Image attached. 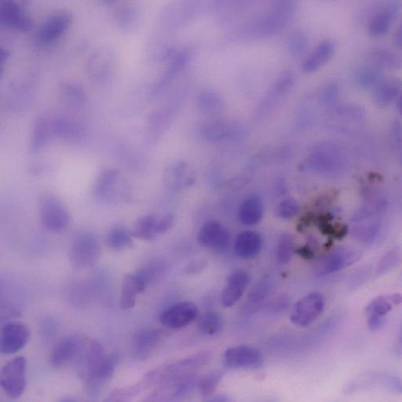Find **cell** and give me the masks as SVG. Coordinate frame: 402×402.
Segmentation results:
<instances>
[{
  "instance_id": "d6a6232c",
  "label": "cell",
  "mask_w": 402,
  "mask_h": 402,
  "mask_svg": "<svg viewBox=\"0 0 402 402\" xmlns=\"http://www.w3.org/2000/svg\"><path fill=\"white\" fill-rule=\"evenodd\" d=\"M157 222V220L155 216L144 215L135 222L131 233L137 239L152 241L158 235Z\"/></svg>"
},
{
  "instance_id": "7dc6e473",
  "label": "cell",
  "mask_w": 402,
  "mask_h": 402,
  "mask_svg": "<svg viewBox=\"0 0 402 402\" xmlns=\"http://www.w3.org/2000/svg\"><path fill=\"white\" fill-rule=\"evenodd\" d=\"M203 264L202 261H195L193 264H191L190 266H188L187 271L188 273H195L196 271H201V270L203 268L202 267Z\"/></svg>"
},
{
  "instance_id": "681fc988",
  "label": "cell",
  "mask_w": 402,
  "mask_h": 402,
  "mask_svg": "<svg viewBox=\"0 0 402 402\" xmlns=\"http://www.w3.org/2000/svg\"><path fill=\"white\" fill-rule=\"evenodd\" d=\"M8 52L2 49L1 52H0V61H1V65L3 66L6 60H8Z\"/></svg>"
},
{
  "instance_id": "7a4b0ae2",
  "label": "cell",
  "mask_w": 402,
  "mask_h": 402,
  "mask_svg": "<svg viewBox=\"0 0 402 402\" xmlns=\"http://www.w3.org/2000/svg\"><path fill=\"white\" fill-rule=\"evenodd\" d=\"M39 214L42 225L50 232H62L69 227L71 222L67 206L54 195L42 197L39 202Z\"/></svg>"
},
{
  "instance_id": "74e56055",
  "label": "cell",
  "mask_w": 402,
  "mask_h": 402,
  "mask_svg": "<svg viewBox=\"0 0 402 402\" xmlns=\"http://www.w3.org/2000/svg\"><path fill=\"white\" fill-rule=\"evenodd\" d=\"M294 240L289 234H283L276 248V259L280 264H287L292 259L294 252Z\"/></svg>"
},
{
  "instance_id": "8d00e7d4",
  "label": "cell",
  "mask_w": 402,
  "mask_h": 402,
  "mask_svg": "<svg viewBox=\"0 0 402 402\" xmlns=\"http://www.w3.org/2000/svg\"><path fill=\"white\" fill-rule=\"evenodd\" d=\"M62 101L73 107H81L85 101L84 90L74 82H64L61 85Z\"/></svg>"
},
{
  "instance_id": "3957f363",
  "label": "cell",
  "mask_w": 402,
  "mask_h": 402,
  "mask_svg": "<svg viewBox=\"0 0 402 402\" xmlns=\"http://www.w3.org/2000/svg\"><path fill=\"white\" fill-rule=\"evenodd\" d=\"M101 246L94 234L78 235L70 249L69 258L71 265L76 268H87L94 266L100 259Z\"/></svg>"
},
{
  "instance_id": "8fae6325",
  "label": "cell",
  "mask_w": 402,
  "mask_h": 402,
  "mask_svg": "<svg viewBox=\"0 0 402 402\" xmlns=\"http://www.w3.org/2000/svg\"><path fill=\"white\" fill-rule=\"evenodd\" d=\"M401 302V296L394 294L390 296H379L373 299L366 307L367 324L371 331H378L385 324L386 316L390 313L393 304L399 305Z\"/></svg>"
},
{
  "instance_id": "f546056e",
  "label": "cell",
  "mask_w": 402,
  "mask_h": 402,
  "mask_svg": "<svg viewBox=\"0 0 402 402\" xmlns=\"http://www.w3.org/2000/svg\"><path fill=\"white\" fill-rule=\"evenodd\" d=\"M240 125L231 122H216L203 125L202 134L208 141H217L229 139L237 133Z\"/></svg>"
},
{
  "instance_id": "ee69618b",
  "label": "cell",
  "mask_w": 402,
  "mask_h": 402,
  "mask_svg": "<svg viewBox=\"0 0 402 402\" xmlns=\"http://www.w3.org/2000/svg\"><path fill=\"white\" fill-rule=\"evenodd\" d=\"M268 292L267 282L262 281L258 283L250 292L248 296L247 304L249 308L252 306L260 304L265 299Z\"/></svg>"
},
{
  "instance_id": "d590c367",
  "label": "cell",
  "mask_w": 402,
  "mask_h": 402,
  "mask_svg": "<svg viewBox=\"0 0 402 402\" xmlns=\"http://www.w3.org/2000/svg\"><path fill=\"white\" fill-rule=\"evenodd\" d=\"M197 103L203 113L207 115L219 113L224 107L222 97L213 91L203 92L197 99Z\"/></svg>"
},
{
  "instance_id": "ffe728a7",
  "label": "cell",
  "mask_w": 402,
  "mask_h": 402,
  "mask_svg": "<svg viewBox=\"0 0 402 402\" xmlns=\"http://www.w3.org/2000/svg\"><path fill=\"white\" fill-rule=\"evenodd\" d=\"M335 50L336 45L331 39L321 42L303 62V71L311 74L319 71L331 60Z\"/></svg>"
},
{
  "instance_id": "e0dca14e",
  "label": "cell",
  "mask_w": 402,
  "mask_h": 402,
  "mask_svg": "<svg viewBox=\"0 0 402 402\" xmlns=\"http://www.w3.org/2000/svg\"><path fill=\"white\" fill-rule=\"evenodd\" d=\"M85 345L77 337H69L62 339L55 347L50 355V364L52 366L60 368L69 364L80 354Z\"/></svg>"
},
{
  "instance_id": "bcb514c9",
  "label": "cell",
  "mask_w": 402,
  "mask_h": 402,
  "mask_svg": "<svg viewBox=\"0 0 402 402\" xmlns=\"http://www.w3.org/2000/svg\"><path fill=\"white\" fill-rule=\"evenodd\" d=\"M174 220V216L170 214L162 217L160 220H157V231L158 235L168 232L173 227Z\"/></svg>"
},
{
  "instance_id": "ac0fdd59",
  "label": "cell",
  "mask_w": 402,
  "mask_h": 402,
  "mask_svg": "<svg viewBox=\"0 0 402 402\" xmlns=\"http://www.w3.org/2000/svg\"><path fill=\"white\" fill-rule=\"evenodd\" d=\"M0 20L3 24L20 31H29L32 26L31 18L22 6L13 1L0 3Z\"/></svg>"
},
{
  "instance_id": "d6986e66",
  "label": "cell",
  "mask_w": 402,
  "mask_h": 402,
  "mask_svg": "<svg viewBox=\"0 0 402 402\" xmlns=\"http://www.w3.org/2000/svg\"><path fill=\"white\" fill-rule=\"evenodd\" d=\"M164 181L170 189H182L194 185L195 175L187 163L180 161L171 164L164 171Z\"/></svg>"
},
{
  "instance_id": "836d02e7",
  "label": "cell",
  "mask_w": 402,
  "mask_h": 402,
  "mask_svg": "<svg viewBox=\"0 0 402 402\" xmlns=\"http://www.w3.org/2000/svg\"><path fill=\"white\" fill-rule=\"evenodd\" d=\"M108 247L115 252H120L133 245V234L124 227H115L106 237Z\"/></svg>"
},
{
  "instance_id": "e575fe53",
  "label": "cell",
  "mask_w": 402,
  "mask_h": 402,
  "mask_svg": "<svg viewBox=\"0 0 402 402\" xmlns=\"http://www.w3.org/2000/svg\"><path fill=\"white\" fill-rule=\"evenodd\" d=\"M199 321V329L204 335L214 337L219 334L223 328V320L220 313L207 312L203 313Z\"/></svg>"
},
{
  "instance_id": "ba28073f",
  "label": "cell",
  "mask_w": 402,
  "mask_h": 402,
  "mask_svg": "<svg viewBox=\"0 0 402 402\" xmlns=\"http://www.w3.org/2000/svg\"><path fill=\"white\" fill-rule=\"evenodd\" d=\"M223 359L224 365L229 370H256L261 367L264 362L258 349L248 346L228 348Z\"/></svg>"
},
{
  "instance_id": "277c9868",
  "label": "cell",
  "mask_w": 402,
  "mask_h": 402,
  "mask_svg": "<svg viewBox=\"0 0 402 402\" xmlns=\"http://www.w3.org/2000/svg\"><path fill=\"white\" fill-rule=\"evenodd\" d=\"M26 366L27 360L22 356L10 360L1 372V387L8 396L17 399L22 396L26 388Z\"/></svg>"
},
{
  "instance_id": "9c48e42d",
  "label": "cell",
  "mask_w": 402,
  "mask_h": 402,
  "mask_svg": "<svg viewBox=\"0 0 402 402\" xmlns=\"http://www.w3.org/2000/svg\"><path fill=\"white\" fill-rule=\"evenodd\" d=\"M120 361L117 354H105L104 357L92 368L85 377L87 390L92 395H96L101 388L113 377Z\"/></svg>"
},
{
  "instance_id": "d4e9b609",
  "label": "cell",
  "mask_w": 402,
  "mask_h": 402,
  "mask_svg": "<svg viewBox=\"0 0 402 402\" xmlns=\"http://www.w3.org/2000/svg\"><path fill=\"white\" fill-rule=\"evenodd\" d=\"M263 203L258 196H250L241 203L238 220L245 226H255L262 220Z\"/></svg>"
},
{
  "instance_id": "f1b7e54d",
  "label": "cell",
  "mask_w": 402,
  "mask_h": 402,
  "mask_svg": "<svg viewBox=\"0 0 402 402\" xmlns=\"http://www.w3.org/2000/svg\"><path fill=\"white\" fill-rule=\"evenodd\" d=\"M340 161L338 150L332 145H321L313 151L312 163L313 166L320 170L333 168Z\"/></svg>"
},
{
  "instance_id": "7402d4cb",
  "label": "cell",
  "mask_w": 402,
  "mask_h": 402,
  "mask_svg": "<svg viewBox=\"0 0 402 402\" xmlns=\"http://www.w3.org/2000/svg\"><path fill=\"white\" fill-rule=\"evenodd\" d=\"M294 83V76L292 72L286 71L282 73L270 88L266 96L263 98L259 107V110L265 112L275 106V103L287 96L293 87Z\"/></svg>"
},
{
  "instance_id": "52a82bcc",
  "label": "cell",
  "mask_w": 402,
  "mask_h": 402,
  "mask_svg": "<svg viewBox=\"0 0 402 402\" xmlns=\"http://www.w3.org/2000/svg\"><path fill=\"white\" fill-rule=\"evenodd\" d=\"M199 309L189 301L177 303L164 310L160 316L162 326L170 329L185 328L199 320Z\"/></svg>"
},
{
  "instance_id": "7c38bea8",
  "label": "cell",
  "mask_w": 402,
  "mask_h": 402,
  "mask_svg": "<svg viewBox=\"0 0 402 402\" xmlns=\"http://www.w3.org/2000/svg\"><path fill=\"white\" fill-rule=\"evenodd\" d=\"M72 16L68 12H58L45 20L38 29L36 41L39 45H49L57 41L69 29Z\"/></svg>"
},
{
  "instance_id": "30bf717a",
  "label": "cell",
  "mask_w": 402,
  "mask_h": 402,
  "mask_svg": "<svg viewBox=\"0 0 402 402\" xmlns=\"http://www.w3.org/2000/svg\"><path fill=\"white\" fill-rule=\"evenodd\" d=\"M197 241L203 247L222 252L229 245L230 234L222 224L212 220L203 224L197 236Z\"/></svg>"
},
{
  "instance_id": "f35d334b",
  "label": "cell",
  "mask_w": 402,
  "mask_h": 402,
  "mask_svg": "<svg viewBox=\"0 0 402 402\" xmlns=\"http://www.w3.org/2000/svg\"><path fill=\"white\" fill-rule=\"evenodd\" d=\"M222 375V373L216 371L206 374L200 379L197 387L203 397L213 396L220 384Z\"/></svg>"
},
{
  "instance_id": "7bdbcfd3",
  "label": "cell",
  "mask_w": 402,
  "mask_h": 402,
  "mask_svg": "<svg viewBox=\"0 0 402 402\" xmlns=\"http://www.w3.org/2000/svg\"><path fill=\"white\" fill-rule=\"evenodd\" d=\"M299 210L298 202L294 199H285L279 204L276 213L282 219L289 220L298 215Z\"/></svg>"
},
{
  "instance_id": "cb8c5ba5",
  "label": "cell",
  "mask_w": 402,
  "mask_h": 402,
  "mask_svg": "<svg viewBox=\"0 0 402 402\" xmlns=\"http://www.w3.org/2000/svg\"><path fill=\"white\" fill-rule=\"evenodd\" d=\"M112 57L106 50H98L89 58L87 64L88 76L92 81L101 83L108 76Z\"/></svg>"
},
{
  "instance_id": "b9f144b4",
  "label": "cell",
  "mask_w": 402,
  "mask_h": 402,
  "mask_svg": "<svg viewBox=\"0 0 402 402\" xmlns=\"http://www.w3.org/2000/svg\"><path fill=\"white\" fill-rule=\"evenodd\" d=\"M116 19L120 27L125 30L131 28L136 20V12L133 8H122L116 12Z\"/></svg>"
},
{
  "instance_id": "603a6c76",
  "label": "cell",
  "mask_w": 402,
  "mask_h": 402,
  "mask_svg": "<svg viewBox=\"0 0 402 402\" xmlns=\"http://www.w3.org/2000/svg\"><path fill=\"white\" fill-rule=\"evenodd\" d=\"M401 89L398 79H382L374 88L373 101L380 108L387 107L401 96Z\"/></svg>"
},
{
  "instance_id": "44dd1931",
  "label": "cell",
  "mask_w": 402,
  "mask_h": 402,
  "mask_svg": "<svg viewBox=\"0 0 402 402\" xmlns=\"http://www.w3.org/2000/svg\"><path fill=\"white\" fill-rule=\"evenodd\" d=\"M235 252L242 259H253L261 252L263 241L259 234L245 230L237 235Z\"/></svg>"
},
{
  "instance_id": "60d3db41",
  "label": "cell",
  "mask_w": 402,
  "mask_h": 402,
  "mask_svg": "<svg viewBox=\"0 0 402 402\" xmlns=\"http://www.w3.org/2000/svg\"><path fill=\"white\" fill-rule=\"evenodd\" d=\"M339 95V84L338 82H332L322 89L319 95V101L324 106L331 107L338 102Z\"/></svg>"
},
{
  "instance_id": "83f0119b",
  "label": "cell",
  "mask_w": 402,
  "mask_h": 402,
  "mask_svg": "<svg viewBox=\"0 0 402 402\" xmlns=\"http://www.w3.org/2000/svg\"><path fill=\"white\" fill-rule=\"evenodd\" d=\"M358 254L352 250L340 248L326 259L321 270V275L331 274L352 265L358 259Z\"/></svg>"
},
{
  "instance_id": "5bb4252c",
  "label": "cell",
  "mask_w": 402,
  "mask_h": 402,
  "mask_svg": "<svg viewBox=\"0 0 402 402\" xmlns=\"http://www.w3.org/2000/svg\"><path fill=\"white\" fill-rule=\"evenodd\" d=\"M120 174L115 169H105L98 175L93 189L96 199L105 201H116L120 195Z\"/></svg>"
},
{
  "instance_id": "8992f818",
  "label": "cell",
  "mask_w": 402,
  "mask_h": 402,
  "mask_svg": "<svg viewBox=\"0 0 402 402\" xmlns=\"http://www.w3.org/2000/svg\"><path fill=\"white\" fill-rule=\"evenodd\" d=\"M325 299L320 293L309 294L300 299L294 306L291 320L299 326H308L317 320L324 312Z\"/></svg>"
},
{
  "instance_id": "484cf974",
  "label": "cell",
  "mask_w": 402,
  "mask_h": 402,
  "mask_svg": "<svg viewBox=\"0 0 402 402\" xmlns=\"http://www.w3.org/2000/svg\"><path fill=\"white\" fill-rule=\"evenodd\" d=\"M382 79V69L371 61L361 65L354 73V81L361 89L375 88Z\"/></svg>"
},
{
  "instance_id": "1f68e13d",
  "label": "cell",
  "mask_w": 402,
  "mask_h": 402,
  "mask_svg": "<svg viewBox=\"0 0 402 402\" xmlns=\"http://www.w3.org/2000/svg\"><path fill=\"white\" fill-rule=\"evenodd\" d=\"M370 61L378 65L382 69L397 71L401 69L400 57L393 50L386 48H375L368 56Z\"/></svg>"
},
{
  "instance_id": "5b68a950",
  "label": "cell",
  "mask_w": 402,
  "mask_h": 402,
  "mask_svg": "<svg viewBox=\"0 0 402 402\" xmlns=\"http://www.w3.org/2000/svg\"><path fill=\"white\" fill-rule=\"evenodd\" d=\"M155 267H148L134 274L124 276L122 287L120 306L124 310L134 308L137 296L146 289L151 279L155 278Z\"/></svg>"
},
{
  "instance_id": "f6af8a7d",
  "label": "cell",
  "mask_w": 402,
  "mask_h": 402,
  "mask_svg": "<svg viewBox=\"0 0 402 402\" xmlns=\"http://www.w3.org/2000/svg\"><path fill=\"white\" fill-rule=\"evenodd\" d=\"M400 250L394 249L392 252L387 253L379 263V273H385L396 265L400 261Z\"/></svg>"
},
{
  "instance_id": "4dcf8cb0",
  "label": "cell",
  "mask_w": 402,
  "mask_h": 402,
  "mask_svg": "<svg viewBox=\"0 0 402 402\" xmlns=\"http://www.w3.org/2000/svg\"><path fill=\"white\" fill-rule=\"evenodd\" d=\"M52 133L55 134L54 123H51L47 118L38 117L32 131L31 150L34 152L41 150L49 141Z\"/></svg>"
},
{
  "instance_id": "9a60e30c",
  "label": "cell",
  "mask_w": 402,
  "mask_h": 402,
  "mask_svg": "<svg viewBox=\"0 0 402 402\" xmlns=\"http://www.w3.org/2000/svg\"><path fill=\"white\" fill-rule=\"evenodd\" d=\"M250 275L245 270H236L229 276L221 296L223 307L229 308L238 302L249 285Z\"/></svg>"
},
{
  "instance_id": "4fadbf2b",
  "label": "cell",
  "mask_w": 402,
  "mask_h": 402,
  "mask_svg": "<svg viewBox=\"0 0 402 402\" xmlns=\"http://www.w3.org/2000/svg\"><path fill=\"white\" fill-rule=\"evenodd\" d=\"M30 331L22 324H8L5 325L0 337V351L6 355L15 354L21 351L28 344Z\"/></svg>"
},
{
  "instance_id": "c3c4849f",
  "label": "cell",
  "mask_w": 402,
  "mask_h": 402,
  "mask_svg": "<svg viewBox=\"0 0 402 402\" xmlns=\"http://www.w3.org/2000/svg\"><path fill=\"white\" fill-rule=\"evenodd\" d=\"M394 43L397 47H401V27H399L394 34Z\"/></svg>"
},
{
  "instance_id": "4316f807",
  "label": "cell",
  "mask_w": 402,
  "mask_h": 402,
  "mask_svg": "<svg viewBox=\"0 0 402 402\" xmlns=\"http://www.w3.org/2000/svg\"><path fill=\"white\" fill-rule=\"evenodd\" d=\"M398 8L394 5L379 10L368 24V32L375 38L385 36L390 29Z\"/></svg>"
},
{
  "instance_id": "6da1fadb",
  "label": "cell",
  "mask_w": 402,
  "mask_h": 402,
  "mask_svg": "<svg viewBox=\"0 0 402 402\" xmlns=\"http://www.w3.org/2000/svg\"><path fill=\"white\" fill-rule=\"evenodd\" d=\"M294 10V2H275L271 9L245 26L242 31L243 35L257 38L275 34L292 21Z\"/></svg>"
},
{
  "instance_id": "ab89813d",
  "label": "cell",
  "mask_w": 402,
  "mask_h": 402,
  "mask_svg": "<svg viewBox=\"0 0 402 402\" xmlns=\"http://www.w3.org/2000/svg\"><path fill=\"white\" fill-rule=\"evenodd\" d=\"M308 43V38L304 31H294L288 39L289 52L294 57H301L306 52Z\"/></svg>"
},
{
  "instance_id": "2e32d148",
  "label": "cell",
  "mask_w": 402,
  "mask_h": 402,
  "mask_svg": "<svg viewBox=\"0 0 402 402\" xmlns=\"http://www.w3.org/2000/svg\"><path fill=\"white\" fill-rule=\"evenodd\" d=\"M161 340V333L156 329H143L138 332L131 340V351L135 359H148L156 350Z\"/></svg>"
}]
</instances>
